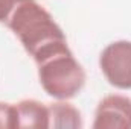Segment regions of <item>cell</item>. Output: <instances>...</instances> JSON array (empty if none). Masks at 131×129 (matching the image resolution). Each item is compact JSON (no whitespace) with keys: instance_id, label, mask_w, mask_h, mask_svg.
I'll list each match as a JSON object with an SVG mask.
<instances>
[{"instance_id":"6da1fadb","label":"cell","mask_w":131,"mask_h":129,"mask_svg":"<svg viewBox=\"0 0 131 129\" xmlns=\"http://www.w3.org/2000/svg\"><path fill=\"white\" fill-rule=\"evenodd\" d=\"M6 26L20 40L35 62L53 50L67 46L63 29L37 0H26L17 6L6 21Z\"/></svg>"},{"instance_id":"7a4b0ae2","label":"cell","mask_w":131,"mask_h":129,"mask_svg":"<svg viewBox=\"0 0 131 129\" xmlns=\"http://www.w3.org/2000/svg\"><path fill=\"white\" fill-rule=\"evenodd\" d=\"M35 64L38 67L41 88L57 100L76 97L85 85V70L73 56L69 44L53 50Z\"/></svg>"},{"instance_id":"3957f363","label":"cell","mask_w":131,"mask_h":129,"mask_svg":"<svg viewBox=\"0 0 131 129\" xmlns=\"http://www.w3.org/2000/svg\"><path fill=\"white\" fill-rule=\"evenodd\" d=\"M99 68L107 82L117 90H131V41L117 40L104 47Z\"/></svg>"},{"instance_id":"277c9868","label":"cell","mask_w":131,"mask_h":129,"mask_svg":"<svg viewBox=\"0 0 131 129\" xmlns=\"http://www.w3.org/2000/svg\"><path fill=\"white\" fill-rule=\"evenodd\" d=\"M93 129H131V99L122 94H108L99 100Z\"/></svg>"},{"instance_id":"5b68a950","label":"cell","mask_w":131,"mask_h":129,"mask_svg":"<svg viewBox=\"0 0 131 129\" xmlns=\"http://www.w3.org/2000/svg\"><path fill=\"white\" fill-rule=\"evenodd\" d=\"M15 109H17V129L49 128V106L35 99H25L15 103Z\"/></svg>"},{"instance_id":"8992f818","label":"cell","mask_w":131,"mask_h":129,"mask_svg":"<svg viewBox=\"0 0 131 129\" xmlns=\"http://www.w3.org/2000/svg\"><path fill=\"white\" fill-rule=\"evenodd\" d=\"M49 106V128L79 129L84 126L81 112L67 100H58Z\"/></svg>"},{"instance_id":"52a82bcc","label":"cell","mask_w":131,"mask_h":129,"mask_svg":"<svg viewBox=\"0 0 131 129\" xmlns=\"http://www.w3.org/2000/svg\"><path fill=\"white\" fill-rule=\"evenodd\" d=\"M0 129H17L15 103L0 102Z\"/></svg>"},{"instance_id":"ba28073f","label":"cell","mask_w":131,"mask_h":129,"mask_svg":"<svg viewBox=\"0 0 131 129\" xmlns=\"http://www.w3.org/2000/svg\"><path fill=\"white\" fill-rule=\"evenodd\" d=\"M23 2H26V0H0V23L6 24V21L9 20L12 12Z\"/></svg>"}]
</instances>
